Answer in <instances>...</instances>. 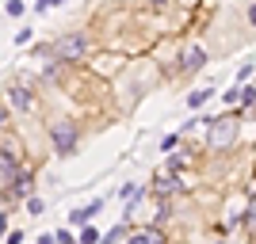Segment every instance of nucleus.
Segmentation results:
<instances>
[{
    "label": "nucleus",
    "mask_w": 256,
    "mask_h": 244,
    "mask_svg": "<svg viewBox=\"0 0 256 244\" xmlns=\"http://www.w3.org/2000/svg\"><path fill=\"white\" fill-rule=\"evenodd\" d=\"M50 141H54V149H58V157H73L76 153V122H69V118L54 122L50 126Z\"/></svg>",
    "instance_id": "nucleus-1"
},
{
    "label": "nucleus",
    "mask_w": 256,
    "mask_h": 244,
    "mask_svg": "<svg viewBox=\"0 0 256 244\" xmlns=\"http://www.w3.org/2000/svg\"><path fill=\"white\" fill-rule=\"evenodd\" d=\"M88 50V38L84 34H65L58 42L50 46V57H62V61H76V57H84Z\"/></svg>",
    "instance_id": "nucleus-2"
},
{
    "label": "nucleus",
    "mask_w": 256,
    "mask_h": 244,
    "mask_svg": "<svg viewBox=\"0 0 256 244\" xmlns=\"http://www.w3.org/2000/svg\"><path fill=\"white\" fill-rule=\"evenodd\" d=\"M237 138V122L234 118H210V149H230Z\"/></svg>",
    "instance_id": "nucleus-3"
},
{
    "label": "nucleus",
    "mask_w": 256,
    "mask_h": 244,
    "mask_svg": "<svg viewBox=\"0 0 256 244\" xmlns=\"http://www.w3.org/2000/svg\"><path fill=\"white\" fill-rule=\"evenodd\" d=\"M203 65H206V50H203V46L184 50V73H195V69H203Z\"/></svg>",
    "instance_id": "nucleus-4"
},
{
    "label": "nucleus",
    "mask_w": 256,
    "mask_h": 244,
    "mask_svg": "<svg viewBox=\"0 0 256 244\" xmlns=\"http://www.w3.org/2000/svg\"><path fill=\"white\" fill-rule=\"evenodd\" d=\"M126 244H164V233L160 229H134L126 237Z\"/></svg>",
    "instance_id": "nucleus-5"
},
{
    "label": "nucleus",
    "mask_w": 256,
    "mask_h": 244,
    "mask_svg": "<svg viewBox=\"0 0 256 244\" xmlns=\"http://www.w3.org/2000/svg\"><path fill=\"white\" fill-rule=\"evenodd\" d=\"M100 206H104V202L96 199V202H88V206H80V210H73V214H69V218H73V225H88V222L100 214Z\"/></svg>",
    "instance_id": "nucleus-6"
},
{
    "label": "nucleus",
    "mask_w": 256,
    "mask_h": 244,
    "mask_svg": "<svg viewBox=\"0 0 256 244\" xmlns=\"http://www.w3.org/2000/svg\"><path fill=\"white\" fill-rule=\"evenodd\" d=\"M8 99H12L16 107H31V96H27L23 88H12V92H8Z\"/></svg>",
    "instance_id": "nucleus-7"
},
{
    "label": "nucleus",
    "mask_w": 256,
    "mask_h": 244,
    "mask_svg": "<svg viewBox=\"0 0 256 244\" xmlns=\"http://www.w3.org/2000/svg\"><path fill=\"white\" fill-rule=\"evenodd\" d=\"M206 99H210V92H192V96H188V103H192V107H203Z\"/></svg>",
    "instance_id": "nucleus-8"
},
{
    "label": "nucleus",
    "mask_w": 256,
    "mask_h": 244,
    "mask_svg": "<svg viewBox=\"0 0 256 244\" xmlns=\"http://www.w3.org/2000/svg\"><path fill=\"white\" fill-rule=\"evenodd\" d=\"M100 241V233H96V229H88V225H84V229H80V244H96Z\"/></svg>",
    "instance_id": "nucleus-9"
},
{
    "label": "nucleus",
    "mask_w": 256,
    "mask_h": 244,
    "mask_svg": "<svg viewBox=\"0 0 256 244\" xmlns=\"http://www.w3.org/2000/svg\"><path fill=\"white\" fill-rule=\"evenodd\" d=\"M4 11H8V15H23V0H8Z\"/></svg>",
    "instance_id": "nucleus-10"
},
{
    "label": "nucleus",
    "mask_w": 256,
    "mask_h": 244,
    "mask_svg": "<svg viewBox=\"0 0 256 244\" xmlns=\"http://www.w3.org/2000/svg\"><path fill=\"white\" fill-rule=\"evenodd\" d=\"M241 103H245V107L256 103V88H241Z\"/></svg>",
    "instance_id": "nucleus-11"
},
{
    "label": "nucleus",
    "mask_w": 256,
    "mask_h": 244,
    "mask_svg": "<svg viewBox=\"0 0 256 244\" xmlns=\"http://www.w3.org/2000/svg\"><path fill=\"white\" fill-rule=\"evenodd\" d=\"M157 191H160V195H168V191H176V180H172V176H168V180H160V183H157Z\"/></svg>",
    "instance_id": "nucleus-12"
},
{
    "label": "nucleus",
    "mask_w": 256,
    "mask_h": 244,
    "mask_svg": "<svg viewBox=\"0 0 256 244\" xmlns=\"http://www.w3.org/2000/svg\"><path fill=\"white\" fill-rule=\"evenodd\" d=\"M54 237H58V244H76V241H73V233H69V229H58V233H54Z\"/></svg>",
    "instance_id": "nucleus-13"
},
{
    "label": "nucleus",
    "mask_w": 256,
    "mask_h": 244,
    "mask_svg": "<svg viewBox=\"0 0 256 244\" xmlns=\"http://www.w3.org/2000/svg\"><path fill=\"white\" fill-rule=\"evenodd\" d=\"M27 210H31V214H42V199H34V195H31V199H27Z\"/></svg>",
    "instance_id": "nucleus-14"
},
{
    "label": "nucleus",
    "mask_w": 256,
    "mask_h": 244,
    "mask_svg": "<svg viewBox=\"0 0 256 244\" xmlns=\"http://www.w3.org/2000/svg\"><path fill=\"white\" fill-rule=\"evenodd\" d=\"M122 233H126V229H122V225H118V229H111V233L104 237V244H115V241H118V237H122Z\"/></svg>",
    "instance_id": "nucleus-15"
},
{
    "label": "nucleus",
    "mask_w": 256,
    "mask_h": 244,
    "mask_svg": "<svg viewBox=\"0 0 256 244\" xmlns=\"http://www.w3.org/2000/svg\"><path fill=\"white\" fill-rule=\"evenodd\" d=\"M23 241V233H20V229H16V233H8V244H20Z\"/></svg>",
    "instance_id": "nucleus-16"
},
{
    "label": "nucleus",
    "mask_w": 256,
    "mask_h": 244,
    "mask_svg": "<svg viewBox=\"0 0 256 244\" xmlns=\"http://www.w3.org/2000/svg\"><path fill=\"white\" fill-rule=\"evenodd\" d=\"M38 244H58V237H50V233H42V237H38Z\"/></svg>",
    "instance_id": "nucleus-17"
},
{
    "label": "nucleus",
    "mask_w": 256,
    "mask_h": 244,
    "mask_svg": "<svg viewBox=\"0 0 256 244\" xmlns=\"http://www.w3.org/2000/svg\"><path fill=\"white\" fill-rule=\"evenodd\" d=\"M248 23L256 27V4H248Z\"/></svg>",
    "instance_id": "nucleus-18"
},
{
    "label": "nucleus",
    "mask_w": 256,
    "mask_h": 244,
    "mask_svg": "<svg viewBox=\"0 0 256 244\" xmlns=\"http://www.w3.org/2000/svg\"><path fill=\"white\" fill-rule=\"evenodd\" d=\"M153 4H164V0H153Z\"/></svg>",
    "instance_id": "nucleus-19"
}]
</instances>
